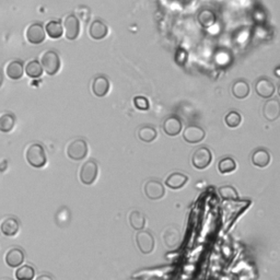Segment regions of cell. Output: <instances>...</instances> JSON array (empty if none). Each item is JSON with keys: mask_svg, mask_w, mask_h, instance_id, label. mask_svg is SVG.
<instances>
[{"mask_svg": "<svg viewBox=\"0 0 280 280\" xmlns=\"http://www.w3.org/2000/svg\"><path fill=\"white\" fill-rule=\"evenodd\" d=\"M180 239H181V235H180V232L178 229L171 228V229L165 230L163 240H164V244L167 247H171V249H173V247L178 246L180 243Z\"/></svg>", "mask_w": 280, "mask_h": 280, "instance_id": "24", "label": "cell"}, {"mask_svg": "<svg viewBox=\"0 0 280 280\" xmlns=\"http://www.w3.org/2000/svg\"><path fill=\"white\" fill-rule=\"evenodd\" d=\"M25 36L30 44H33V45L42 44L46 38L44 27L41 25V23H37V22L31 23V25H29L25 31Z\"/></svg>", "mask_w": 280, "mask_h": 280, "instance_id": "6", "label": "cell"}, {"mask_svg": "<svg viewBox=\"0 0 280 280\" xmlns=\"http://www.w3.org/2000/svg\"><path fill=\"white\" fill-rule=\"evenodd\" d=\"M66 153L70 160H74V161H81V160L87 158L88 154H89V147H88V143L85 140L78 138L68 143Z\"/></svg>", "mask_w": 280, "mask_h": 280, "instance_id": "3", "label": "cell"}, {"mask_svg": "<svg viewBox=\"0 0 280 280\" xmlns=\"http://www.w3.org/2000/svg\"><path fill=\"white\" fill-rule=\"evenodd\" d=\"M63 30L65 36L69 41H75L80 35V21L75 14H68L63 19Z\"/></svg>", "mask_w": 280, "mask_h": 280, "instance_id": "8", "label": "cell"}, {"mask_svg": "<svg viewBox=\"0 0 280 280\" xmlns=\"http://www.w3.org/2000/svg\"><path fill=\"white\" fill-rule=\"evenodd\" d=\"M3 280H9V279H3Z\"/></svg>", "mask_w": 280, "mask_h": 280, "instance_id": "37", "label": "cell"}, {"mask_svg": "<svg viewBox=\"0 0 280 280\" xmlns=\"http://www.w3.org/2000/svg\"><path fill=\"white\" fill-rule=\"evenodd\" d=\"M183 130V124L178 116H170L164 119L163 122V132L171 137H175L181 134Z\"/></svg>", "mask_w": 280, "mask_h": 280, "instance_id": "17", "label": "cell"}, {"mask_svg": "<svg viewBox=\"0 0 280 280\" xmlns=\"http://www.w3.org/2000/svg\"><path fill=\"white\" fill-rule=\"evenodd\" d=\"M263 115L268 122H275L280 116V103L277 99L268 100L263 107Z\"/></svg>", "mask_w": 280, "mask_h": 280, "instance_id": "15", "label": "cell"}, {"mask_svg": "<svg viewBox=\"0 0 280 280\" xmlns=\"http://www.w3.org/2000/svg\"><path fill=\"white\" fill-rule=\"evenodd\" d=\"M110 81L105 76H97L92 81V92L98 98H103L107 95L110 91Z\"/></svg>", "mask_w": 280, "mask_h": 280, "instance_id": "16", "label": "cell"}, {"mask_svg": "<svg viewBox=\"0 0 280 280\" xmlns=\"http://www.w3.org/2000/svg\"><path fill=\"white\" fill-rule=\"evenodd\" d=\"M136 244H137V247L142 254H151L154 252L156 245L155 238L149 231H138L137 234H136Z\"/></svg>", "mask_w": 280, "mask_h": 280, "instance_id": "7", "label": "cell"}, {"mask_svg": "<svg viewBox=\"0 0 280 280\" xmlns=\"http://www.w3.org/2000/svg\"><path fill=\"white\" fill-rule=\"evenodd\" d=\"M35 280H54V278L49 274H42L39 275Z\"/></svg>", "mask_w": 280, "mask_h": 280, "instance_id": "35", "label": "cell"}, {"mask_svg": "<svg viewBox=\"0 0 280 280\" xmlns=\"http://www.w3.org/2000/svg\"><path fill=\"white\" fill-rule=\"evenodd\" d=\"M44 30H45V33L53 39L60 38L63 34V28H62L61 22L57 20H52L50 22H47Z\"/></svg>", "mask_w": 280, "mask_h": 280, "instance_id": "23", "label": "cell"}, {"mask_svg": "<svg viewBox=\"0 0 280 280\" xmlns=\"http://www.w3.org/2000/svg\"><path fill=\"white\" fill-rule=\"evenodd\" d=\"M198 21L205 28H209L214 25L216 15L210 10H203L198 14Z\"/></svg>", "mask_w": 280, "mask_h": 280, "instance_id": "31", "label": "cell"}, {"mask_svg": "<svg viewBox=\"0 0 280 280\" xmlns=\"http://www.w3.org/2000/svg\"><path fill=\"white\" fill-rule=\"evenodd\" d=\"M5 74L10 80H19L25 74V66L23 62L18 59L9 60L5 66Z\"/></svg>", "mask_w": 280, "mask_h": 280, "instance_id": "14", "label": "cell"}, {"mask_svg": "<svg viewBox=\"0 0 280 280\" xmlns=\"http://www.w3.org/2000/svg\"><path fill=\"white\" fill-rule=\"evenodd\" d=\"M212 162V153L207 147H199L191 156V164L197 170H205Z\"/></svg>", "mask_w": 280, "mask_h": 280, "instance_id": "5", "label": "cell"}, {"mask_svg": "<svg viewBox=\"0 0 280 280\" xmlns=\"http://www.w3.org/2000/svg\"><path fill=\"white\" fill-rule=\"evenodd\" d=\"M219 195L221 196L222 199L225 201H236L239 199V194L238 190L231 185H225L219 187Z\"/></svg>", "mask_w": 280, "mask_h": 280, "instance_id": "30", "label": "cell"}, {"mask_svg": "<svg viewBox=\"0 0 280 280\" xmlns=\"http://www.w3.org/2000/svg\"><path fill=\"white\" fill-rule=\"evenodd\" d=\"M205 137L206 132L204 131V128L197 125L187 126L183 132V139L187 143H191V145L202 142L205 139Z\"/></svg>", "mask_w": 280, "mask_h": 280, "instance_id": "10", "label": "cell"}, {"mask_svg": "<svg viewBox=\"0 0 280 280\" xmlns=\"http://www.w3.org/2000/svg\"><path fill=\"white\" fill-rule=\"evenodd\" d=\"M15 125V117L10 113L0 114V132L10 133Z\"/></svg>", "mask_w": 280, "mask_h": 280, "instance_id": "27", "label": "cell"}, {"mask_svg": "<svg viewBox=\"0 0 280 280\" xmlns=\"http://www.w3.org/2000/svg\"><path fill=\"white\" fill-rule=\"evenodd\" d=\"M236 170V162L233 158L225 157L218 162V171L221 174H229Z\"/></svg>", "mask_w": 280, "mask_h": 280, "instance_id": "28", "label": "cell"}, {"mask_svg": "<svg viewBox=\"0 0 280 280\" xmlns=\"http://www.w3.org/2000/svg\"><path fill=\"white\" fill-rule=\"evenodd\" d=\"M25 257L26 255L23 250L18 246H14L10 247V249L6 252L5 262L9 267L15 268L22 265L23 262H25Z\"/></svg>", "mask_w": 280, "mask_h": 280, "instance_id": "11", "label": "cell"}, {"mask_svg": "<svg viewBox=\"0 0 280 280\" xmlns=\"http://www.w3.org/2000/svg\"><path fill=\"white\" fill-rule=\"evenodd\" d=\"M99 175V166L94 160H89L82 164L81 170H80V181L84 185H92L97 181Z\"/></svg>", "mask_w": 280, "mask_h": 280, "instance_id": "4", "label": "cell"}, {"mask_svg": "<svg viewBox=\"0 0 280 280\" xmlns=\"http://www.w3.org/2000/svg\"><path fill=\"white\" fill-rule=\"evenodd\" d=\"M255 91L261 98L269 99L276 92V87L271 80L267 78H260L255 83Z\"/></svg>", "mask_w": 280, "mask_h": 280, "instance_id": "12", "label": "cell"}, {"mask_svg": "<svg viewBox=\"0 0 280 280\" xmlns=\"http://www.w3.org/2000/svg\"><path fill=\"white\" fill-rule=\"evenodd\" d=\"M109 34L107 26L101 20H94L89 28V35L95 39V41H100V39L105 38Z\"/></svg>", "mask_w": 280, "mask_h": 280, "instance_id": "20", "label": "cell"}, {"mask_svg": "<svg viewBox=\"0 0 280 280\" xmlns=\"http://www.w3.org/2000/svg\"><path fill=\"white\" fill-rule=\"evenodd\" d=\"M3 83H4V75H3L2 71H0V88H2Z\"/></svg>", "mask_w": 280, "mask_h": 280, "instance_id": "36", "label": "cell"}, {"mask_svg": "<svg viewBox=\"0 0 280 280\" xmlns=\"http://www.w3.org/2000/svg\"><path fill=\"white\" fill-rule=\"evenodd\" d=\"M133 102H134L135 107L139 111H148L150 109L149 100L146 97H142V95H137V97H135Z\"/></svg>", "mask_w": 280, "mask_h": 280, "instance_id": "33", "label": "cell"}, {"mask_svg": "<svg viewBox=\"0 0 280 280\" xmlns=\"http://www.w3.org/2000/svg\"><path fill=\"white\" fill-rule=\"evenodd\" d=\"M225 123L230 128H236L242 123V116L236 111H231L225 116Z\"/></svg>", "mask_w": 280, "mask_h": 280, "instance_id": "32", "label": "cell"}, {"mask_svg": "<svg viewBox=\"0 0 280 280\" xmlns=\"http://www.w3.org/2000/svg\"><path fill=\"white\" fill-rule=\"evenodd\" d=\"M130 225L133 229L141 231L146 227V217L140 211L134 210L130 214Z\"/></svg>", "mask_w": 280, "mask_h": 280, "instance_id": "25", "label": "cell"}, {"mask_svg": "<svg viewBox=\"0 0 280 280\" xmlns=\"http://www.w3.org/2000/svg\"><path fill=\"white\" fill-rule=\"evenodd\" d=\"M39 63H41L43 71H45L49 76H55L58 73L61 66L59 55L55 51H51V50L45 51L41 55Z\"/></svg>", "mask_w": 280, "mask_h": 280, "instance_id": "2", "label": "cell"}, {"mask_svg": "<svg viewBox=\"0 0 280 280\" xmlns=\"http://www.w3.org/2000/svg\"><path fill=\"white\" fill-rule=\"evenodd\" d=\"M25 157L29 165L35 169H42L47 163V157L46 153L42 145H39L37 142L30 143V145L26 148Z\"/></svg>", "mask_w": 280, "mask_h": 280, "instance_id": "1", "label": "cell"}, {"mask_svg": "<svg viewBox=\"0 0 280 280\" xmlns=\"http://www.w3.org/2000/svg\"><path fill=\"white\" fill-rule=\"evenodd\" d=\"M270 161H271L270 154L264 148H257L255 151H253V154L251 156L252 164L257 167H261V169H264V167L268 166Z\"/></svg>", "mask_w": 280, "mask_h": 280, "instance_id": "18", "label": "cell"}, {"mask_svg": "<svg viewBox=\"0 0 280 280\" xmlns=\"http://www.w3.org/2000/svg\"><path fill=\"white\" fill-rule=\"evenodd\" d=\"M25 71H26L27 76L32 79H37L43 75V68L41 66V63H39V61L36 59L30 60L27 63Z\"/></svg>", "mask_w": 280, "mask_h": 280, "instance_id": "26", "label": "cell"}, {"mask_svg": "<svg viewBox=\"0 0 280 280\" xmlns=\"http://www.w3.org/2000/svg\"><path fill=\"white\" fill-rule=\"evenodd\" d=\"M175 60H177L178 63H180V65H184V63H185L186 60H187L186 51L183 50V49H179L177 54H175Z\"/></svg>", "mask_w": 280, "mask_h": 280, "instance_id": "34", "label": "cell"}, {"mask_svg": "<svg viewBox=\"0 0 280 280\" xmlns=\"http://www.w3.org/2000/svg\"><path fill=\"white\" fill-rule=\"evenodd\" d=\"M145 195L150 201H160L165 195V188L164 185L157 180H150L145 184Z\"/></svg>", "mask_w": 280, "mask_h": 280, "instance_id": "9", "label": "cell"}, {"mask_svg": "<svg viewBox=\"0 0 280 280\" xmlns=\"http://www.w3.org/2000/svg\"><path fill=\"white\" fill-rule=\"evenodd\" d=\"M187 182H188V177L186 174L174 172L165 179V185L173 190H178L185 186Z\"/></svg>", "mask_w": 280, "mask_h": 280, "instance_id": "19", "label": "cell"}, {"mask_svg": "<svg viewBox=\"0 0 280 280\" xmlns=\"http://www.w3.org/2000/svg\"><path fill=\"white\" fill-rule=\"evenodd\" d=\"M232 94H233V97L240 100L247 98L250 94L249 83L242 79L236 80V81L233 83V85H232Z\"/></svg>", "mask_w": 280, "mask_h": 280, "instance_id": "21", "label": "cell"}, {"mask_svg": "<svg viewBox=\"0 0 280 280\" xmlns=\"http://www.w3.org/2000/svg\"><path fill=\"white\" fill-rule=\"evenodd\" d=\"M35 276V269L33 266L26 264V265L19 266L15 271V278L18 280H33Z\"/></svg>", "mask_w": 280, "mask_h": 280, "instance_id": "29", "label": "cell"}, {"mask_svg": "<svg viewBox=\"0 0 280 280\" xmlns=\"http://www.w3.org/2000/svg\"><path fill=\"white\" fill-rule=\"evenodd\" d=\"M137 135H138V138L143 141V142H147V143H150L153 142L157 139L158 137V132L155 127L150 126V125H143L141 126L138 132H137Z\"/></svg>", "mask_w": 280, "mask_h": 280, "instance_id": "22", "label": "cell"}, {"mask_svg": "<svg viewBox=\"0 0 280 280\" xmlns=\"http://www.w3.org/2000/svg\"><path fill=\"white\" fill-rule=\"evenodd\" d=\"M20 229V222L18 218L13 216H7L0 222V232L5 236H14Z\"/></svg>", "mask_w": 280, "mask_h": 280, "instance_id": "13", "label": "cell"}]
</instances>
